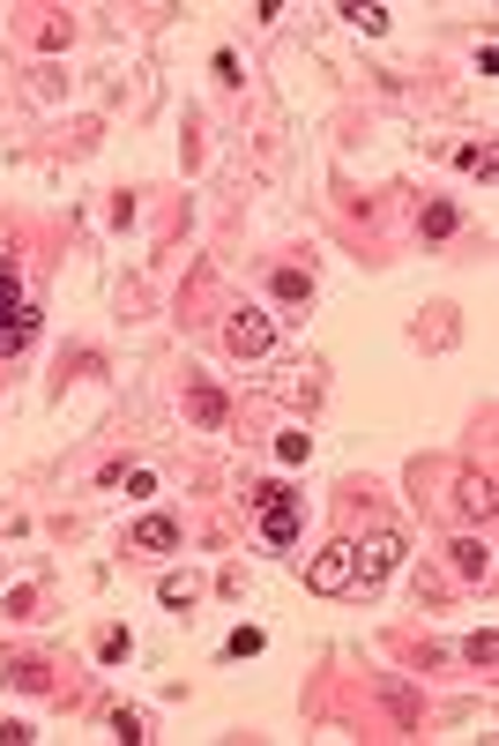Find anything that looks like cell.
I'll use <instances>...</instances> for the list:
<instances>
[{
    "label": "cell",
    "mask_w": 499,
    "mask_h": 746,
    "mask_svg": "<svg viewBox=\"0 0 499 746\" xmlns=\"http://www.w3.org/2000/svg\"><path fill=\"white\" fill-rule=\"evenodd\" d=\"M30 328H38V314L23 306L16 262H0V359H8V351H23V344H30Z\"/></svg>",
    "instance_id": "obj_1"
},
{
    "label": "cell",
    "mask_w": 499,
    "mask_h": 746,
    "mask_svg": "<svg viewBox=\"0 0 499 746\" xmlns=\"http://www.w3.org/2000/svg\"><path fill=\"white\" fill-rule=\"evenodd\" d=\"M396 560H402V538H396V530H373L366 546H350V582H366V590H373Z\"/></svg>",
    "instance_id": "obj_2"
},
{
    "label": "cell",
    "mask_w": 499,
    "mask_h": 746,
    "mask_svg": "<svg viewBox=\"0 0 499 746\" xmlns=\"http://www.w3.org/2000/svg\"><path fill=\"white\" fill-rule=\"evenodd\" d=\"M224 344L239 351V359H261V351L276 344V322H269V314H253V306H247V314H231V322H224Z\"/></svg>",
    "instance_id": "obj_3"
},
{
    "label": "cell",
    "mask_w": 499,
    "mask_h": 746,
    "mask_svg": "<svg viewBox=\"0 0 499 746\" xmlns=\"http://www.w3.org/2000/svg\"><path fill=\"white\" fill-rule=\"evenodd\" d=\"M306 590H321V597L350 590V546H328V552H313V560H306Z\"/></svg>",
    "instance_id": "obj_4"
},
{
    "label": "cell",
    "mask_w": 499,
    "mask_h": 746,
    "mask_svg": "<svg viewBox=\"0 0 499 746\" xmlns=\"http://www.w3.org/2000/svg\"><path fill=\"white\" fill-rule=\"evenodd\" d=\"M299 530H306L299 493H283V500H269V508H261V538H269V546H299Z\"/></svg>",
    "instance_id": "obj_5"
},
{
    "label": "cell",
    "mask_w": 499,
    "mask_h": 746,
    "mask_svg": "<svg viewBox=\"0 0 499 746\" xmlns=\"http://www.w3.org/2000/svg\"><path fill=\"white\" fill-rule=\"evenodd\" d=\"M455 500H462V516H485V522H492V508H499V485H492L485 471H462V478H455Z\"/></svg>",
    "instance_id": "obj_6"
},
{
    "label": "cell",
    "mask_w": 499,
    "mask_h": 746,
    "mask_svg": "<svg viewBox=\"0 0 499 746\" xmlns=\"http://www.w3.org/2000/svg\"><path fill=\"white\" fill-rule=\"evenodd\" d=\"M187 419H194V425H209V433H217V425L231 419V403L217 396V389H209V381H187Z\"/></svg>",
    "instance_id": "obj_7"
},
{
    "label": "cell",
    "mask_w": 499,
    "mask_h": 746,
    "mask_svg": "<svg viewBox=\"0 0 499 746\" xmlns=\"http://www.w3.org/2000/svg\"><path fill=\"white\" fill-rule=\"evenodd\" d=\"M134 552H179V522L172 516H150V522H134V538H127Z\"/></svg>",
    "instance_id": "obj_8"
},
{
    "label": "cell",
    "mask_w": 499,
    "mask_h": 746,
    "mask_svg": "<svg viewBox=\"0 0 499 746\" xmlns=\"http://www.w3.org/2000/svg\"><path fill=\"white\" fill-rule=\"evenodd\" d=\"M455 575H462V582H485V575H492V546H485V538H455Z\"/></svg>",
    "instance_id": "obj_9"
},
{
    "label": "cell",
    "mask_w": 499,
    "mask_h": 746,
    "mask_svg": "<svg viewBox=\"0 0 499 746\" xmlns=\"http://www.w3.org/2000/svg\"><path fill=\"white\" fill-rule=\"evenodd\" d=\"M0 679L23 687V695H46V665H38V657H0Z\"/></svg>",
    "instance_id": "obj_10"
},
{
    "label": "cell",
    "mask_w": 499,
    "mask_h": 746,
    "mask_svg": "<svg viewBox=\"0 0 499 746\" xmlns=\"http://www.w3.org/2000/svg\"><path fill=\"white\" fill-rule=\"evenodd\" d=\"M276 298H283V306H306V298H313V276L306 269H276Z\"/></svg>",
    "instance_id": "obj_11"
},
{
    "label": "cell",
    "mask_w": 499,
    "mask_h": 746,
    "mask_svg": "<svg viewBox=\"0 0 499 746\" xmlns=\"http://www.w3.org/2000/svg\"><path fill=\"white\" fill-rule=\"evenodd\" d=\"M343 16H350L358 30H366V38H380V30H388V8H380V0H350Z\"/></svg>",
    "instance_id": "obj_12"
},
{
    "label": "cell",
    "mask_w": 499,
    "mask_h": 746,
    "mask_svg": "<svg viewBox=\"0 0 499 746\" xmlns=\"http://www.w3.org/2000/svg\"><path fill=\"white\" fill-rule=\"evenodd\" d=\"M455 165H462V173H485V179H499V157H492V143L477 149V143H462L455 149Z\"/></svg>",
    "instance_id": "obj_13"
},
{
    "label": "cell",
    "mask_w": 499,
    "mask_h": 746,
    "mask_svg": "<svg viewBox=\"0 0 499 746\" xmlns=\"http://www.w3.org/2000/svg\"><path fill=\"white\" fill-rule=\"evenodd\" d=\"M418 232L448 239V232H455V202H425V209H418Z\"/></svg>",
    "instance_id": "obj_14"
},
{
    "label": "cell",
    "mask_w": 499,
    "mask_h": 746,
    "mask_svg": "<svg viewBox=\"0 0 499 746\" xmlns=\"http://www.w3.org/2000/svg\"><path fill=\"white\" fill-rule=\"evenodd\" d=\"M157 597H164V605H172V612H194V575H164V590H157Z\"/></svg>",
    "instance_id": "obj_15"
},
{
    "label": "cell",
    "mask_w": 499,
    "mask_h": 746,
    "mask_svg": "<svg viewBox=\"0 0 499 746\" xmlns=\"http://www.w3.org/2000/svg\"><path fill=\"white\" fill-rule=\"evenodd\" d=\"M127 649H134L127 642V627H104L98 635V665H127Z\"/></svg>",
    "instance_id": "obj_16"
},
{
    "label": "cell",
    "mask_w": 499,
    "mask_h": 746,
    "mask_svg": "<svg viewBox=\"0 0 499 746\" xmlns=\"http://www.w3.org/2000/svg\"><path fill=\"white\" fill-rule=\"evenodd\" d=\"M462 657L492 671V665H499V635H492V627H485V635H470V642H462Z\"/></svg>",
    "instance_id": "obj_17"
},
{
    "label": "cell",
    "mask_w": 499,
    "mask_h": 746,
    "mask_svg": "<svg viewBox=\"0 0 499 746\" xmlns=\"http://www.w3.org/2000/svg\"><path fill=\"white\" fill-rule=\"evenodd\" d=\"M112 739H120V746H142L150 732H142V717H134V709H112Z\"/></svg>",
    "instance_id": "obj_18"
},
{
    "label": "cell",
    "mask_w": 499,
    "mask_h": 746,
    "mask_svg": "<svg viewBox=\"0 0 499 746\" xmlns=\"http://www.w3.org/2000/svg\"><path fill=\"white\" fill-rule=\"evenodd\" d=\"M261 642H269L261 627H239V635H231V642H224V657H261Z\"/></svg>",
    "instance_id": "obj_19"
},
{
    "label": "cell",
    "mask_w": 499,
    "mask_h": 746,
    "mask_svg": "<svg viewBox=\"0 0 499 746\" xmlns=\"http://www.w3.org/2000/svg\"><path fill=\"white\" fill-rule=\"evenodd\" d=\"M306 448H313V433H283V441H276V455H283V463H306Z\"/></svg>",
    "instance_id": "obj_20"
}]
</instances>
